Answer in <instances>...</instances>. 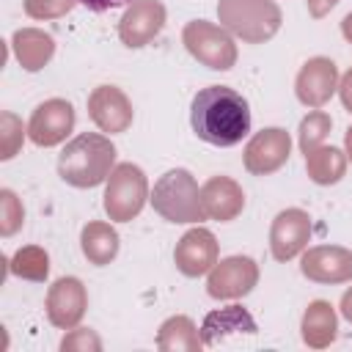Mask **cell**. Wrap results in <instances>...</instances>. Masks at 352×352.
Segmentation results:
<instances>
[{"instance_id":"cell-1","label":"cell","mask_w":352,"mask_h":352,"mask_svg":"<svg viewBox=\"0 0 352 352\" xmlns=\"http://www.w3.org/2000/svg\"><path fill=\"white\" fill-rule=\"evenodd\" d=\"M192 132L209 146H236L250 132V104L228 85H206L190 104Z\"/></svg>"},{"instance_id":"cell-2","label":"cell","mask_w":352,"mask_h":352,"mask_svg":"<svg viewBox=\"0 0 352 352\" xmlns=\"http://www.w3.org/2000/svg\"><path fill=\"white\" fill-rule=\"evenodd\" d=\"M116 168V146L99 132H82L58 154V176L80 190L102 184Z\"/></svg>"},{"instance_id":"cell-3","label":"cell","mask_w":352,"mask_h":352,"mask_svg":"<svg viewBox=\"0 0 352 352\" xmlns=\"http://www.w3.org/2000/svg\"><path fill=\"white\" fill-rule=\"evenodd\" d=\"M148 201H151L154 212L160 217H165L168 223H201V220H206L198 182L184 168H173L165 176H160Z\"/></svg>"},{"instance_id":"cell-4","label":"cell","mask_w":352,"mask_h":352,"mask_svg":"<svg viewBox=\"0 0 352 352\" xmlns=\"http://www.w3.org/2000/svg\"><path fill=\"white\" fill-rule=\"evenodd\" d=\"M217 19L242 41L264 44L280 30L283 14L272 0H220Z\"/></svg>"},{"instance_id":"cell-5","label":"cell","mask_w":352,"mask_h":352,"mask_svg":"<svg viewBox=\"0 0 352 352\" xmlns=\"http://www.w3.org/2000/svg\"><path fill=\"white\" fill-rule=\"evenodd\" d=\"M148 201V182L146 173L132 165L121 162L110 170L107 187H104V212L116 223H129L135 220Z\"/></svg>"},{"instance_id":"cell-6","label":"cell","mask_w":352,"mask_h":352,"mask_svg":"<svg viewBox=\"0 0 352 352\" xmlns=\"http://www.w3.org/2000/svg\"><path fill=\"white\" fill-rule=\"evenodd\" d=\"M182 41H184L187 52L206 69L228 72L236 63V44L223 25H214L206 19H192L184 25Z\"/></svg>"},{"instance_id":"cell-7","label":"cell","mask_w":352,"mask_h":352,"mask_svg":"<svg viewBox=\"0 0 352 352\" xmlns=\"http://www.w3.org/2000/svg\"><path fill=\"white\" fill-rule=\"evenodd\" d=\"M258 283V264L250 256H228L209 270L206 292L214 300H239Z\"/></svg>"},{"instance_id":"cell-8","label":"cell","mask_w":352,"mask_h":352,"mask_svg":"<svg viewBox=\"0 0 352 352\" xmlns=\"http://www.w3.org/2000/svg\"><path fill=\"white\" fill-rule=\"evenodd\" d=\"M292 154V138L280 126H267L256 132L245 146V170L253 176L275 173L289 162Z\"/></svg>"},{"instance_id":"cell-9","label":"cell","mask_w":352,"mask_h":352,"mask_svg":"<svg viewBox=\"0 0 352 352\" xmlns=\"http://www.w3.org/2000/svg\"><path fill=\"white\" fill-rule=\"evenodd\" d=\"M72 129H74V107L66 99L41 102L28 121V138L41 148H52L63 143L72 135Z\"/></svg>"},{"instance_id":"cell-10","label":"cell","mask_w":352,"mask_h":352,"mask_svg":"<svg viewBox=\"0 0 352 352\" xmlns=\"http://www.w3.org/2000/svg\"><path fill=\"white\" fill-rule=\"evenodd\" d=\"M165 28V6L160 0H132L118 22V38L129 50H140Z\"/></svg>"},{"instance_id":"cell-11","label":"cell","mask_w":352,"mask_h":352,"mask_svg":"<svg viewBox=\"0 0 352 352\" xmlns=\"http://www.w3.org/2000/svg\"><path fill=\"white\" fill-rule=\"evenodd\" d=\"M338 91V69L330 58H308L294 80V94L305 107H322Z\"/></svg>"},{"instance_id":"cell-12","label":"cell","mask_w":352,"mask_h":352,"mask_svg":"<svg viewBox=\"0 0 352 352\" xmlns=\"http://www.w3.org/2000/svg\"><path fill=\"white\" fill-rule=\"evenodd\" d=\"M311 239V217L302 209H283L270 228V250L275 261H292L305 250Z\"/></svg>"},{"instance_id":"cell-13","label":"cell","mask_w":352,"mask_h":352,"mask_svg":"<svg viewBox=\"0 0 352 352\" xmlns=\"http://www.w3.org/2000/svg\"><path fill=\"white\" fill-rule=\"evenodd\" d=\"M47 319L60 327V330H72L77 327V322L82 319L85 308H88V294H85V286L80 278H58L50 292H47Z\"/></svg>"},{"instance_id":"cell-14","label":"cell","mask_w":352,"mask_h":352,"mask_svg":"<svg viewBox=\"0 0 352 352\" xmlns=\"http://www.w3.org/2000/svg\"><path fill=\"white\" fill-rule=\"evenodd\" d=\"M300 272L314 283H346L352 280V250L341 245H319L302 253Z\"/></svg>"},{"instance_id":"cell-15","label":"cell","mask_w":352,"mask_h":352,"mask_svg":"<svg viewBox=\"0 0 352 352\" xmlns=\"http://www.w3.org/2000/svg\"><path fill=\"white\" fill-rule=\"evenodd\" d=\"M88 116L102 132L118 135V132H126L132 124V102L121 88L99 85L88 96Z\"/></svg>"},{"instance_id":"cell-16","label":"cell","mask_w":352,"mask_h":352,"mask_svg":"<svg viewBox=\"0 0 352 352\" xmlns=\"http://www.w3.org/2000/svg\"><path fill=\"white\" fill-rule=\"evenodd\" d=\"M173 261H176V270L187 278H198V275L209 272L217 264V239H214V234L201 228V226L190 228L176 242Z\"/></svg>"},{"instance_id":"cell-17","label":"cell","mask_w":352,"mask_h":352,"mask_svg":"<svg viewBox=\"0 0 352 352\" xmlns=\"http://www.w3.org/2000/svg\"><path fill=\"white\" fill-rule=\"evenodd\" d=\"M201 204L206 217L217 223H228L245 209V192L231 176H212L201 187Z\"/></svg>"},{"instance_id":"cell-18","label":"cell","mask_w":352,"mask_h":352,"mask_svg":"<svg viewBox=\"0 0 352 352\" xmlns=\"http://www.w3.org/2000/svg\"><path fill=\"white\" fill-rule=\"evenodd\" d=\"M236 333H250V336L256 333V322L242 305H226V308L209 311L204 316V324H201L204 346H217L220 341H226L228 336H236Z\"/></svg>"},{"instance_id":"cell-19","label":"cell","mask_w":352,"mask_h":352,"mask_svg":"<svg viewBox=\"0 0 352 352\" xmlns=\"http://www.w3.org/2000/svg\"><path fill=\"white\" fill-rule=\"evenodd\" d=\"M11 47L25 72H41L55 55V38L38 28H19L11 36Z\"/></svg>"},{"instance_id":"cell-20","label":"cell","mask_w":352,"mask_h":352,"mask_svg":"<svg viewBox=\"0 0 352 352\" xmlns=\"http://www.w3.org/2000/svg\"><path fill=\"white\" fill-rule=\"evenodd\" d=\"M302 341L311 346V349H324L336 341V333H338V316L333 311V305L327 300H314L308 302L305 314H302Z\"/></svg>"},{"instance_id":"cell-21","label":"cell","mask_w":352,"mask_h":352,"mask_svg":"<svg viewBox=\"0 0 352 352\" xmlns=\"http://www.w3.org/2000/svg\"><path fill=\"white\" fill-rule=\"evenodd\" d=\"M80 248H82V256L91 264L104 267L118 256V234H116V228L110 223L91 220L80 231Z\"/></svg>"},{"instance_id":"cell-22","label":"cell","mask_w":352,"mask_h":352,"mask_svg":"<svg viewBox=\"0 0 352 352\" xmlns=\"http://www.w3.org/2000/svg\"><path fill=\"white\" fill-rule=\"evenodd\" d=\"M305 170L316 184H336L346 173V154L336 146H316L305 154Z\"/></svg>"},{"instance_id":"cell-23","label":"cell","mask_w":352,"mask_h":352,"mask_svg":"<svg viewBox=\"0 0 352 352\" xmlns=\"http://www.w3.org/2000/svg\"><path fill=\"white\" fill-rule=\"evenodd\" d=\"M157 346L162 352H198L204 341L190 316H170L157 333Z\"/></svg>"},{"instance_id":"cell-24","label":"cell","mask_w":352,"mask_h":352,"mask_svg":"<svg viewBox=\"0 0 352 352\" xmlns=\"http://www.w3.org/2000/svg\"><path fill=\"white\" fill-rule=\"evenodd\" d=\"M8 270H11L16 278L41 283V280H47V275H50V256H47V250L38 248V245H25V248H19V250L11 256Z\"/></svg>"},{"instance_id":"cell-25","label":"cell","mask_w":352,"mask_h":352,"mask_svg":"<svg viewBox=\"0 0 352 352\" xmlns=\"http://www.w3.org/2000/svg\"><path fill=\"white\" fill-rule=\"evenodd\" d=\"M330 126H333V118L327 113H322V110L308 113L300 121V148H302V154H308L311 148L322 146L324 138L330 135Z\"/></svg>"},{"instance_id":"cell-26","label":"cell","mask_w":352,"mask_h":352,"mask_svg":"<svg viewBox=\"0 0 352 352\" xmlns=\"http://www.w3.org/2000/svg\"><path fill=\"white\" fill-rule=\"evenodd\" d=\"M25 126L22 121L14 116V113H3L0 116V160H11L19 148H22V140H25Z\"/></svg>"},{"instance_id":"cell-27","label":"cell","mask_w":352,"mask_h":352,"mask_svg":"<svg viewBox=\"0 0 352 352\" xmlns=\"http://www.w3.org/2000/svg\"><path fill=\"white\" fill-rule=\"evenodd\" d=\"M25 223V206L11 190H0V234L11 236Z\"/></svg>"},{"instance_id":"cell-28","label":"cell","mask_w":352,"mask_h":352,"mask_svg":"<svg viewBox=\"0 0 352 352\" xmlns=\"http://www.w3.org/2000/svg\"><path fill=\"white\" fill-rule=\"evenodd\" d=\"M80 0H25V14L30 19H58L66 16Z\"/></svg>"},{"instance_id":"cell-29","label":"cell","mask_w":352,"mask_h":352,"mask_svg":"<svg viewBox=\"0 0 352 352\" xmlns=\"http://www.w3.org/2000/svg\"><path fill=\"white\" fill-rule=\"evenodd\" d=\"M60 349L63 352H99L102 349V341L94 330L88 327H80V330H72L63 341H60Z\"/></svg>"},{"instance_id":"cell-30","label":"cell","mask_w":352,"mask_h":352,"mask_svg":"<svg viewBox=\"0 0 352 352\" xmlns=\"http://www.w3.org/2000/svg\"><path fill=\"white\" fill-rule=\"evenodd\" d=\"M305 6H308V14L314 19H322V16H327L338 6V0H305Z\"/></svg>"},{"instance_id":"cell-31","label":"cell","mask_w":352,"mask_h":352,"mask_svg":"<svg viewBox=\"0 0 352 352\" xmlns=\"http://www.w3.org/2000/svg\"><path fill=\"white\" fill-rule=\"evenodd\" d=\"M80 3L94 14H104V11H113V8H118V6H124L129 0H80Z\"/></svg>"},{"instance_id":"cell-32","label":"cell","mask_w":352,"mask_h":352,"mask_svg":"<svg viewBox=\"0 0 352 352\" xmlns=\"http://www.w3.org/2000/svg\"><path fill=\"white\" fill-rule=\"evenodd\" d=\"M338 96H341V102H344V107L352 113V69L338 80Z\"/></svg>"},{"instance_id":"cell-33","label":"cell","mask_w":352,"mask_h":352,"mask_svg":"<svg viewBox=\"0 0 352 352\" xmlns=\"http://www.w3.org/2000/svg\"><path fill=\"white\" fill-rule=\"evenodd\" d=\"M341 314H344V319H349L352 322V286L344 292V297H341Z\"/></svg>"},{"instance_id":"cell-34","label":"cell","mask_w":352,"mask_h":352,"mask_svg":"<svg viewBox=\"0 0 352 352\" xmlns=\"http://www.w3.org/2000/svg\"><path fill=\"white\" fill-rule=\"evenodd\" d=\"M341 36H344V38L352 44V11H349V14L341 19Z\"/></svg>"},{"instance_id":"cell-35","label":"cell","mask_w":352,"mask_h":352,"mask_svg":"<svg viewBox=\"0 0 352 352\" xmlns=\"http://www.w3.org/2000/svg\"><path fill=\"white\" fill-rule=\"evenodd\" d=\"M344 143H346V160L352 162V126L346 129V135H344Z\"/></svg>"}]
</instances>
